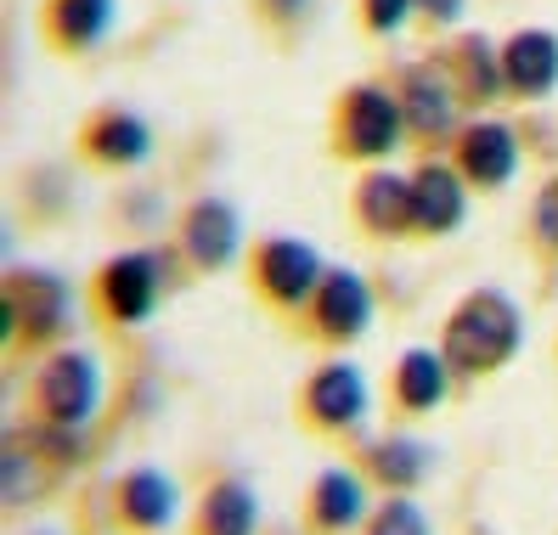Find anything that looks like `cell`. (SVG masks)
I'll return each mask as SVG.
<instances>
[{"mask_svg":"<svg viewBox=\"0 0 558 535\" xmlns=\"http://www.w3.org/2000/svg\"><path fill=\"white\" fill-rule=\"evenodd\" d=\"M451 85L469 96V102H490L502 85H508V74H502V62H497V51H490L485 40H463L457 46V57H451Z\"/></svg>","mask_w":558,"mask_h":535,"instance_id":"ffe728a7","label":"cell"},{"mask_svg":"<svg viewBox=\"0 0 558 535\" xmlns=\"http://www.w3.org/2000/svg\"><path fill=\"white\" fill-rule=\"evenodd\" d=\"M158 288H163V271L153 254H119L102 271V311L113 321H147L158 305Z\"/></svg>","mask_w":558,"mask_h":535,"instance_id":"5b68a950","label":"cell"},{"mask_svg":"<svg viewBox=\"0 0 558 535\" xmlns=\"http://www.w3.org/2000/svg\"><path fill=\"white\" fill-rule=\"evenodd\" d=\"M457 170L474 186H508L519 170V142L508 124H474L463 142H457Z\"/></svg>","mask_w":558,"mask_h":535,"instance_id":"30bf717a","label":"cell"},{"mask_svg":"<svg viewBox=\"0 0 558 535\" xmlns=\"http://www.w3.org/2000/svg\"><path fill=\"white\" fill-rule=\"evenodd\" d=\"M271 12H277V17H305L311 0H271Z\"/></svg>","mask_w":558,"mask_h":535,"instance_id":"4316f807","label":"cell"},{"mask_svg":"<svg viewBox=\"0 0 558 535\" xmlns=\"http://www.w3.org/2000/svg\"><path fill=\"white\" fill-rule=\"evenodd\" d=\"M355 220L378 231V238H396L412 226V181L401 175H367L355 186Z\"/></svg>","mask_w":558,"mask_h":535,"instance_id":"5bb4252c","label":"cell"},{"mask_svg":"<svg viewBox=\"0 0 558 535\" xmlns=\"http://www.w3.org/2000/svg\"><path fill=\"white\" fill-rule=\"evenodd\" d=\"M457 220H463V181H457L451 170H440V163H423V170L412 175V231L440 238V231H451Z\"/></svg>","mask_w":558,"mask_h":535,"instance_id":"4fadbf2b","label":"cell"},{"mask_svg":"<svg viewBox=\"0 0 558 535\" xmlns=\"http://www.w3.org/2000/svg\"><path fill=\"white\" fill-rule=\"evenodd\" d=\"M367 535H429V524H423V513H417V501H389V508H378L373 513V524H367Z\"/></svg>","mask_w":558,"mask_h":535,"instance_id":"603a6c76","label":"cell"},{"mask_svg":"<svg viewBox=\"0 0 558 535\" xmlns=\"http://www.w3.org/2000/svg\"><path fill=\"white\" fill-rule=\"evenodd\" d=\"M423 7H429V17H440V23L463 17V0H423Z\"/></svg>","mask_w":558,"mask_h":535,"instance_id":"484cf974","label":"cell"},{"mask_svg":"<svg viewBox=\"0 0 558 535\" xmlns=\"http://www.w3.org/2000/svg\"><path fill=\"white\" fill-rule=\"evenodd\" d=\"M417 7V0H361V23L378 28V35H389V28H401L407 12Z\"/></svg>","mask_w":558,"mask_h":535,"instance_id":"cb8c5ba5","label":"cell"},{"mask_svg":"<svg viewBox=\"0 0 558 535\" xmlns=\"http://www.w3.org/2000/svg\"><path fill=\"white\" fill-rule=\"evenodd\" d=\"M451 74L440 69H407L401 80V113H407V130L423 142H440L451 136V119H457V96H451Z\"/></svg>","mask_w":558,"mask_h":535,"instance_id":"9c48e42d","label":"cell"},{"mask_svg":"<svg viewBox=\"0 0 558 535\" xmlns=\"http://www.w3.org/2000/svg\"><path fill=\"white\" fill-rule=\"evenodd\" d=\"M311 316L327 339H355V332H367V321H373V293L350 271H322V282L311 293Z\"/></svg>","mask_w":558,"mask_h":535,"instance_id":"ba28073f","label":"cell"},{"mask_svg":"<svg viewBox=\"0 0 558 535\" xmlns=\"http://www.w3.org/2000/svg\"><path fill=\"white\" fill-rule=\"evenodd\" d=\"M113 0H46V35L62 51H85L108 35Z\"/></svg>","mask_w":558,"mask_h":535,"instance_id":"2e32d148","label":"cell"},{"mask_svg":"<svg viewBox=\"0 0 558 535\" xmlns=\"http://www.w3.org/2000/svg\"><path fill=\"white\" fill-rule=\"evenodd\" d=\"M254 282L266 299H277V305H300V299L316 293V282H322V259H316V248L293 243V238H266L254 248Z\"/></svg>","mask_w":558,"mask_h":535,"instance_id":"277c9868","label":"cell"},{"mask_svg":"<svg viewBox=\"0 0 558 535\" xmlns=\"http://www.w3.org/2000/svg\"><path fill=\"white\" fill-rule=\"evenodd\" d=\"M305 417L316 428H350L367 417V378L355 373V366L333 361L322 366V373L305 384Z\"/></svg>","mask_w":558,"mask_h":535,"instance_id":"8992f818","label":"cell"},{"mask_svg":"<svg viewBox=\"0 0 558 535\" xmlns=\"http://www.w3.org/2000/svg\"><path fill=\"white\" fill-rule=\"evenodd\" d=\"M181 248L192 254V265H204V271H215V265H226L238 254V215L220 204V197H204V204H192L186 220H181Z\"/></svg>","mask_w":558,"mask_h":535,"instance_id":"7c38bea8","label":"cell"},{"mask_svg":"<svg viewBox=\"0 0 558 535\" xmlns=\"http://www.w3.org/2000/svg\"><path fill=\"white\" fill-rule=\"evenodd\" d=\"M254 490L248 485H215L204 496V513H198V535H254Z\"/></svg>","mask_w":558,"mask_h":535,"instance_id":"44dd1931","label":"cell"},{"mask_svg":"<svg viewBox=\"0 0 558 535\" xmlns=\"http://www.w3.org/2000/svg\"><path fill=\"white\" fill-rule=\"evenodd\" d=\"M361 513H367V496H361L355 474H344V467H327V474L311 485V524L350 530Z\"/></svg>","mask_w":558,"mask_h":535,"instance_id":"ac0fdd59","label":"cell"},{"mask_svg":"<svg viewBox=\"0 0 558 535\" xmlns=\"http://www.w3.org/2000/svg\"><path fill=\"white\" fill-rule=\"evenodd\" d=\"M423 467H429V451L412 446V440H389V446L373 451V474H378L384 485H396V490L417 485V479H423Z\"/></svg>","mask_w":558,"mask_h":535,"instance_id":"7402d4cb","label":"cell"},{"mask_svg":"<svg viewBox=\"0 0 558 535\" xmlns=\"http://www.w3.org/2000/svg\"><path fill=\"white\" fill-rule=\"evenodd\" d=\"M35 400H40V417L57 423V428H80L90 423L96 400H102V373H96V361L80 355V350H62L40 366L35 378Z\"/></svg>","mask_w":558,"mask_h":535,"instance_id":"3957f363","label":"cell"},{"mask_svg":"<svg viewBox=\"0 0 558 535\" xmlns=\"http://www.w3.org/2000/svg\"><path fill=\"white\" fill-rule=\"evenodd\" d=\"M502 74H508V90L519 96H547L558 85V35L547 28H524L502 46Z\"/></svg>","mask_w":558,"mask_h":535,"instance_id":"8fae6325","label":"cell"},{"mask_svg":"<svg viewBox=\"0 0 558 535\" xmlns=\"http://www.w3.org/2000/svg\"><path fill=\"white\" fill-rule=\"evenodd\" d=\"M536 231H542L547 243H558V181L536 197Z\"/></svg>","mask_w":558,"mask_h":535,"instance_id":"d4e9b609","label":"cell"},{"mask_svg":"<svg viewBox=\"0 0 558 535\" xmlns=\"http://www.w3.org/2000/svg\"><path fill=\"white\" fill-rule=\"evenodd\" d=\"M119 508L136 530H163L175 519V490L163 474H153V467H136V474L119 485Z\"/></svg>","mask_w":558,"mask_h":535,"instance_id":"e0dca14e","label":"cell"},{"mask_svg":"<svg viewBox=\"0 0 558 535\" xmlns=\"http://www.w3.org/2000/svg\"><path fill=\"white\" fill-rule=\"evenodd\" d=\"M519 311H513V299L502 293H469L463 305L451 311L446 321V361L457 366V373H490V366H502L513 361L519 350Z\"/></svg>","mask_w":558,"mask_h":535,"instance_id":"6da1fadb","label":"cell"},{"mask_svg":"<svg viewBox=\"0 0 558 535\" xmlns=\"http://www.w3.org/2000/svg\"><path fill=\"white\" fill-rule=\"evenodd\" d=\"M440 394H446V361L429 355V350L401 355V366H396V400L401 406L407 412H435Z\"/></svg>","mask_w":558,"mask_h":535,"instance_id":"d6986e66","label":"cell"},{"mask_svg":"<svg viewBox=\"0 0 558 535\" xmlns=\"http://www.w3.org/2000/svg\"><path fill=\"white\" fill-rule=\"evenodd\" d=\"M147 124L136 119V113H124V108H108V113H96L90 124H85V153L96 158V163H136V158H147Z\"/></svg>","mask_w":558,"mask_h":535,"instance_id":"9a60e30c","label":"cell"},{"mask_svg":"<svg viewBox=\"0 0 558 535\" xmlns=\"http://www.w3.org/2000/svg\"><path fill=\"white\" fill-rule=\"evenodd\" d=\"M401 130H407L401 96H389L384 85H355L344 102H339V153H350V158H384V153H396Z\"/></svg>","mask_w":558,"mask_h":535,"instance_id":"7a4b0ae2","label":"cell"},{"mask_svg":"<svg viewBox=\"0 0 558 535\" xmlns=\"http://www.w3.org/2000/svg\"><path fill=\"white\" fill-rule=\"evenodd\" d=\"M28 327L35 339H57L62 327H69V288H62L57 277H12L7 282V339L12 327Z\"/></svg>","mask_w":558,"mask_h":535,"instance_id":"52a82bcc","label":"cell"}]
</instances>
